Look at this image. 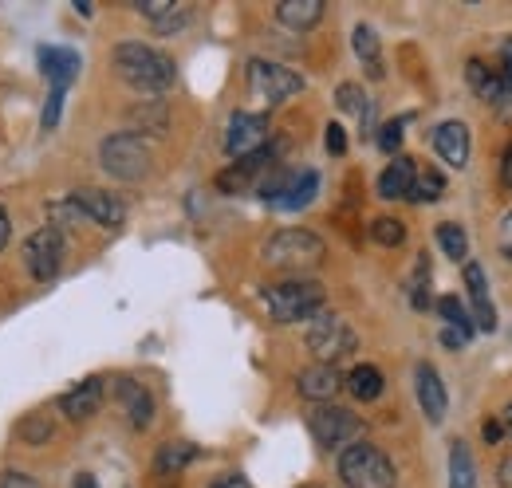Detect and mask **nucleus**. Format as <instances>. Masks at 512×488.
<instances>
[{
	"label": "nucleus",
	"instance_id": "obj_1",
	"mask_svg": "<svg viewBox=\"0 0 512 488\" xmlns=\"http://www.w3.org/2000/svg\"><path fill=\"white\" fill-rule=\"evenodd\" d=\"M111 60H115V71L123 75V83H130L146 99H158L162 91L174 87V63H170V56L154 52L150 44L127 40V44H119L111 52Z\"/></svg>",
	"mask_w": 512,
	"mask_h": 488
},
{
	"label": "nucleus",
	"instance_id": "obj_2",
	"mask_svg": "<svg viewBox=\"0 0 512 488\" xmlns=\"http://www.w3.org/2000/svg\"><path fill=\"white\" fill-rule=\"evenodd\" d=\"M339 481L347 488H394L398 473H394V461L379 445L359 441V445H347L339 453Z\"/></svg>",
	"mask_w": 512,
	"mask_h": 488
},
{
	"label": "nucleus",
	"instance_id": "obj_3",
	"mask_svg": "<svg viewBox=\"0 0 512 488\" xmlns=\"http://www.w3.org/2000/svg\"><path fill=\"white\" fill-rule=\"evenodd\" d=\"M323 256H327V248L308 229H280L264 244V264L280 268V272H308V268L323 264Z\"/></svg>",
	"mask_w": 512,
	"mask_h": 488
},
{
	"label": "nucleus",
	"instance_id": "obj_4",
	"mask_svg": "<svg viewBox=\"0 0 512 488\" xmlns=\"http://www.w3.org/2000/svg\"><path fill=\"white\" fill-rule=\"evenodd\" d=\"M323 292L316 280H280L272 288H264V307L276 323H300V319H312L316 311H323Z\"/></svg>",
	"mask_w": 512,
	"mask_h": 488
},
{
	"label": "nucleus",
	"instance_id": "obj_5",
	"mask_svg": "<svg viewBox=\"0 0 512 488\" xmlns=\"http://www.w3.org/2000/svg\"><path fill=\"white\" fill-rule=\"evenodd\" d=\"M304 343H308V351H312V359L323 366H335L339 359H347V355H355V347H359V335L335 315V311H316L312 319H308V335H304Z\"/></svg>",
	"mask_w": 512,
	"mask_h": 488
},
{
	"label": "nucleus",
	"instance_id": "obj_6",
	"mask_svg": "<svg viewBox=\"0 0 512 488\" xmlns=\"http://www.w3.org/2000/svg\"><path fill=\"white\" fill-rule=\"evenodd\" d=\"M99 166L115 182H142L150 174V150L138 134H111L99 142Z\"/></svg>",
	"mask_w": 512,
	"mask_h": 488
},
{
	"label": "nucleus",
	"instance_id": "obj_7",
	"mask_svg": "<svg viewBox=\"0 0 512 488\" xmlns=\"http://www.w3.org/2000/svg\"><path fill=\"white\" fill-rule=\"evenodd\" d=\"M249 87L264 107H280L288 99H296L304 91V75L284 67V63H268V60H249Z\"/></svg>",
	"mask_w": 512,
	"mask_h": 488
},
{
	"label": "nucleus",
	"instance_id": "obj_8",
	"mask_svg": "<svg viewBox=\"0 0 512 488\" xmlns=\"http://www.w3.org/2000/svg\"><path fill=\"white\" fill-rule=\"evenodd\" d=\"M308 429H312V437L320 441L323 449H347V445H359L363 433H367L363 418L351 414V410H343V406H316L312 418H308Z\"/></svg>",
	"mask_w": 512,
	"mask_h": 488
},
{
	"label": "nucleus",
	"instance_id": "obj_9",
	"mask_svg": "<svg viewBox=\"0 0 512 488\" xmlns=\"http://www.w3.org/2000/svg\"><path fill=\"white\" fill-rule=\"evenodd\" d=\"M64 252H67V241L60 229H52V225L36 229V233L24 241V264H28L32 280H44V284L56 280L60 268H64Z\"/></svg>",
	"mask_w": 512,
	"mask_h": 488
},
{
	"label": "nucleus",
	"instance_id": "obj_10",
	"mask_svg": "<svg viewBox=\"0 0 512 488\" xmlns=\"http://www.w3.org/2000/svg\"><path fill=\"white\" fill-rule=\"evenodd\" d=\"M268 142V115H249V111H237L229 119V130H225V154L233 162L256 154L260 146Z\"/></svg>",
	"mask_w": 512,
	"mask_h": 488
},
{
	"label": "nucleus",
	"instance_id": "obj_11",
	"mask_svg": "<svg viewBox=\"0 0 512 488\" xmlns=\"http://www.w3.org/2000/svg\"><path fill=\"white\" fill-rule=\"evenodd\" d=\"M71 197H75L83 221H95V225H103V229H123L127 205H123L115 193H107V189H79V193H71Z\"/></svg>",
	"mask_w": 512,
	"mask_h": 488
},
{
	"label": "nucleus",
	"instance_id": "obj_12",
	"mask_svg": "<svg viewBox=\"0 0 512 488\" xmlns=\"http://www.w3.org/2000/svg\"><path fill=\"white\" fill-rule=\"evenodd\" d=\"M103 394H107L103 378H83L79 386H71L60 398V414H64L67 422H91L103 410Z\"/></svg>",
	"mask_w": 512,
	"mask_h": 488
},
{
	"label": "nucleus",
	"instance_id": "obj_13",
	"mask_svg": "<svg viewBox=\"0 0 512 488\" xmlns=\"http://www.w3.org/2000/svg\"><path fill=\"white\" fill-rule=\"evenodd\" d=\"M115 398H119V406L127 410L130 426L134 429H146L150 422H154V394L138 382V378H130V374H119L115 378Z\"/></svg>",
	"mask_w": 512,
	"mask_h": 488
},
{
	"label": "nucleus",
	"instance_id": "obj_14",
	"mask_svg": "<svg viewBox=\"0 0 512 488\" xmlns=\"http://www.w3.org/2000/svg\"><path fill=\"white\" fill-rule=\"evenodd\" d=\"M296 390H300V398H308V402H316V406H327V402L343 390V374H339L335 366L312 363L296 374Z\"/></svg>",
	"mask_w": 512,
	"mask_h": 488
},
{
	"label": "nucleus",
	"instance_id": "obj_15",
	"mask_svg": "<svg viewBox=\"0 0 512 488\" xmlns=\"http://www.w3.org/2000/svg\"><path fill=\"white\" fill-rule=\"evenodd\" d=\"M414 386H418V406H422V414L438 426L442 418H446V386H442V378H438V370L430 363H422L418 370H414Z\"/></svg>",
	"mask_w": 512,
	"mask_h": 488
},
{
	"label": "nucleus",
	"instance_id": "obj_16",
	"mask_svg": "<svg viewBox=\"0 0 512 488\" xmlns=\"http://www.w3.org/2000/svg\"><path fill=\"white\" fill-rule=\"evenodd\" d=\"M138 12L154 24L158 36H174V32H182L186 20H190V4H178V0H142Z\"/></svg>",
	"mask_w": 512,
	"mask_h": 488
},
{
	"label": "nucleus",
	"instance_id": "obj_17",
	"mask_svg": "<svg viewBox=\"0 0 512 488\" xmlns=\"http://www.w3.org/2000/svg\"><path fill=\"white\" fill-rule=\"evenodd\" d=\"M434 150L446 158L449 166H465L469 162V126L465 122H457V119H449L442 122L438 130H434Z\"/></svg>",
	"mask_w": 512,
	"mask_h": 488
},
{
	"label": "nucleus",
	"instance_id": "obj_18",
	"mask_svg": "<svg viewBox=\"0 0 512 488\" xmlns=\"http://www.w3.org/2000/svg\"><path fill=\"white\" fill-rule=\"evenodd\" d=\"M465 284H469V300H473V327L493 331L497 327V315H493V300H489L485 268L481 264H465Z\"/></svg>",
	"mask_w": 512,
	"mask_h": 488
},
{
	"label": "nucleus",
	"instance_id": "obj_19",
	"mask_svg": "<svg viewBox=\"0 0 512 488\" xmlns=\"http://www.w3.org/2000/svg\"><path fill=\"white\" fill-rule=\"evenodd\" d=\"M414 178H418L414 162L398 154V158L386 166L383 174H379V197H386V201H402V197H410V189H414Z\"/></svg>",
	"mask_w": 512,
	"mask_h": 488
},
{
	"label": "nucleus",
	"instance_id": "obj_20",
	"mask_svg": "<svg viewBox=\"0 0 512 488\" xmlns=\"http://www.w3.org/2000/svg\"><path fill=\"white\" fill-rule=\"evenodd\" d=\"M79 56L71 48H40V71L48 75L52 87H67L75 75H79Z\"/></svg>",
	"mask_w": 512,
	"mask_h": 488
},
{
	"label": "nucleus",
	"instance_id": "obj_21",
	"mask_svg": "<svg viewBox=\"0 0 512 488\" xmlns=\"http://www.w3.org/2000/svg\"><path fill=\"white\" fill-rule=\"evenodd\" d=\"M201 457V449L186 441V437H174V441H166L158 453H154V469L162 473V477H174V473H182L186 465H193Z\"/></svg>",
	"mask_w": 512,
	"mask_h": 488
},
{
	"label": "nucleus",
	"instance_id": "obj_22",
	"mask_svg": "<svg viewBox=\"0 0 512 488\" xmlns=\"http://www.w3.org/2000/svg\"><path fill=\"white\" fill-rule=\"evenodd\" d=\"M276 20L292 32H308L323 20V4L320 0H284L276 4Z\"/></svg>",
	"mask_w": 512,
	"mask_h": 488
},
{
	"label": "nucleus",
	"instance_id": "obj_23",
	"mask_svg": "<svg viewBox=\"0 0 512 488\" xmlns=\"http://www.w3.org/2000/svg\"><path fill=\"white\" fill-rule=\"evenodd\" d=\"M343 386H347V394H351L355 402H375V398L383 394L386 378H383V370H379V366L363 363V366H355V370H347Z\"/></svg>",
	"mask_w": 512,
	"mask_h": 488
},
{
	"label": "nucleus",
	"instance_id": "obj_24",
	"mask_svg": "<svg viewBox=\"0 0 512 488\" xmlns=\"http://www.w3.org/2000/svg\"><path fill=\"white\" fill-rule=\"evenodd\" d=\"M316 193H320V174L316 170H304V174H292L288 178L284 193L276 197V205L280 209H304V205L316 201Z\"/></svg>",
	"mask_w": 512,
	"mask_h": 488
},
{
	"label": "nucleus",
	"instance_id": "obj_25",
	"mask_svg": "<svg viewBox=\"0 0 512 488\" xmlns=\"http://www.w3.org/2000/svg\"><path fill=\"white\" fill-rule=\"evenodd\" d=\"M449 488H477V465L465 441L449 445Z\"/></svg>",
	"mask_w": 512,
	"mask_h": 488
},
{
	"label": "nucleus",
	"instance_id": "obj_26",
	"mask_svg": "<svg viewBox=\"0 0 512 488\" xmlns=\"http://www.w3.org/2000/svg\"><path fill=\"white\" fill-rule=\"evenodd\" d=\"M16 437H20L24 445H48V441L56 437V422H52L48 410H32V414H24V418L16 422Z\"/></svg>",
	"mask_w": 512,
	"mask_h": 488
},
{
	"label": "nucleus",
	"instance_id": "obj_27",
	"mask_svg": "<svg viewBox=\"0 0 512 488\" xmlns=\"http://www.w3.org/2000/svg\"><path fill=\"white\" fill-rule=\"evenodd\" d=\"M351 44H355V56H359V63H367V71H371V75H383V63H379L383 48H379V32H375L371 24H355Z\"/></svg>",
	"mask_w": 512,
	"mask_h": 488
},
{
	"label": "nucleus",
	"instance_id": "obj_28",
	"mask_svg": "<svg viewBox=\"0 0 512 488\" xmlns=\"http://www.w3.org/2000/svg\"><path fill=\"white\" fill-rule=\"evenodd\" d=\"M465 79H469V87L477 91V99H485V103H493V99L501 95V79H497V75H493L481 60H469Z\"/></svg>",
	"mask_w": 512,
	"mask_h": 488
},
{
	"label": "nucleus",
	"instance_id": "obj_29",
	"mask_svg": "<svg viewBox=\"0 0 512 488\" xmlns=\"http://www.w3.org/2000/svg\"><path fill=\"white\" fill-rule=\"evenodd\" d=\"M438 315L446 319L453 331H461L465 339H473V315L465 311V304L457 296H438Z\"/></svg>",
	"mask_w": 512,
	"mask_h": 488
},
{
	"label": "nucleus",
	"instance_id": "obj_30",
	"mask_svg": "<svg viewBox=\"0 0 512 488\" xmlns=\"http://www.w3.org/2000/svg\"><path fill=\"white\" fill-rule=\"evenodd\" d=\"M335 103L347 111V115H371V103H367V95H363V87L359 83H343L339 91H335Z\"/></svg>",
	"mask_w": 512,
	"mask_h": 488
},
{
	"label": "nucleus",
	"instance_id": "obj_31",
	"mask_svg": "<svg viewBox=\"0 0 512 488\" xmlns=\"http://www.w3.org/2000/svg\"><path fill=\"white\" fill-rule=\"evenodd\" d=\"M446 193V178L438 170H426L414 178V189H410V201H438Z\"/></svg>",
	"mask_w": 512,
	"mask_h": 488
},
{
	"label": "nucleus",
	"instance_id": "obj_32",
	"mask_svg": "<svg viewBox=\"0 0 512 488\" xmlns=\"http://www.w3.org/2000/svg\"><path fill=\"white\" fill-rule=\"evenodd\" d=\"M371 237L383 244V248H398V244L406 241V225H402L398 217H375Z\"/></svg>",
	"mask_w": 512,
	"mask_h": 488
},
{
	"label": "nucleus",
	"instance_id": "obj_33",
	"mask_svg": "<svg viewBox=\"0 0 512 488\" xmlns=\"http://www.w3.org/2000/svg\"><path fill=\"white\" fill-rule=\"evenodd\" d=\"M438 248L446 252L449 260H465V248H469L465 229L461 225H438Z\"/></svg>",
	"mask_w": 512,
	"mask_h": 488
},
{
	"label": "nucleus",
	"instance_id": "obj_34",
	"mask_svg": "<svg viewBox=\"0 0 512 488\" xmlns=\"http://www.w3.org/2000/svg\"><path fill=\"white\" fill-rule=\"evenodd\" d=\"M79 221H83V213H79L75 197H60V201L48 205V225H52V229H60V225H79Z\"/></svg>",
	"mask_w": 512,
	"mask_h": 488
},
{
	"label": "nucleus",
	"instance_id": "obj_35",
	"mask_svg": "<svg viewBox=\"0 0 512 488\" xmlns=\"http://www.w3.org/2000/svg\"><path fill=\"white\" fill-rule=\"evenodd\" d=\"M130 119H142L138 126H146V130H158V134H162L170 115H166V107H162V103H146V107H134V111H130Z\"/></svg>",
	"mask_w": 512,
	"mask_h": 488
},
{
	"label": "nucleus",
	"instance_id": "obj_36",
	"mask_svg": "<svg viewBox=\"0 0 512 488\" xmlns=\"http://www.w3.org/2000/svg\"><path fill=\"white\" fill-rule=\"evenodd\" d=\"M426 284H430V260L418 256V268H414V280H410V296H414V307H426L430 296H426Z\"/></svg>",
	"mask_w": 512,
	"mask_h": 488
},
{
	"label": "nucleus",
	"instance_id": "obj_37",
	"mask_svg": "<svg viewBox=\"0 0 512 488\" xmlns=\"http://www.w3.org/2000/svg\"><path fill=\"white\" fill-rule=\"evenodd\" d=\"M402 130H406V119H390L383 126V134H379V146H383L386 154H398V150H402Z\"/></svg>",
	"mask_w": 512,
	"mask_h": 488
},
{
	"label": "nucleus",
	"instance_id": "obj_38",
	"mask_svg": "<svg viewBox=\"0 0 512 488\" xmlns=\"http://www.w3.org/2000/svg\"><path fill=\"white\" fill-rule=\"evenodd\" d=\"M323 142H327V154H347V130H343V122H327V134H323Z\"/></svg>",
	"mask_w": 512,
	"mask_h": 488
},
{
	"label": "nucleus",
	"instance_id": "obj_39",
	"mask_svg": "<svg viewBox=\"0 0 512 488\" xmlns=\"http://www.w3.org/2000/svg\"><path fill=\"white\" fill-rule=\"evenodd\" d=\"M64 95H67V87H52V95H48V107H44V130H52V126L60 122V111H64Z\"/></svg>",
	"mask_w": 512,
	"mask_h": 488
},
{
	"label": "nucleus",
	"instance_id": "obj_40",
	"mask_svg": "<svg viewBox=\"0 0 512 488\" xmlns=\"http://www.w3.org/2000/svg\"><path fill=\"white\" fill-rule=\"evenodd\" d=\"M0 488H44L36 477H28V473H4L0 477Z\"/></svg>",
	"mask_w": 512,
	"mask_h": 488
},
{
	"label": "nucleus",
	"instance_id": "obj_41",
	"mask_svg": "<svg viewBox=\"0 0 512 488\" xmlns=\"http://www.w3.org/2000/svg\"><path fill=\"white\" fill-rule=\"evenodd\" d=\"M481 433H485V441H489V445H497V441H505V426H501L497 418H489V422L481 426Z\"/></svg>",
	"mask_w": 512,
	"mask_h": 488
},
{
	"label": "nucleus",
	"instance_id": "obj_42",
	"mask_svg": "<svg viewBox=\"0 0 512 488\" xmlns=\"http://www.w3.org/2000/svg\"><path fill=\"white\" fill-rule=\"evenodd\" d=\"M501 252H505V260H512V213H505V221H501Z\"/></svg>",
	"mask_w": 512,
	"mask_h": 488
},
{
	"label": "nucleus",
	"instance_id": "obj_43",
	"mask_svg": "<svg viewBox=\"0 0 512 488\" xmlns=\"http://www.w3.org/2000/svg\"><path fill=\"white\" fill-rule=\"evenodd\" d=\"M209 488H253V485H249L241 473H225V477H217V481H213Z\"/></svg>",
	"mask_w": 512,
	"mask_h": 488
},
{
	"label": "nucleus",
	"instance_id": "obj_44",
	"mask_svg": "<svg viewBox=\"0 0 512 488\" xmlns=\"http://www.w3.org/2000/svg\"><path fill=\"white\" fill-rule=\"evenodd\" d=\"M8 237H12V221H8V209L0 205V252L8 248Z\"/></svg>",
	"mask_w": 512,
	"mask_h": 488
},
{
	"label": "nucleus",
	"instance_id": "obj_45",
	"mask_svg": "<svg viewBox=\"0 0 512 488\" xmlns=\"http://www.w3.org/2000/svg\"><path fill=\"white\" fill-rule=\"evenodd\" d=\"M442 343H446L449 351H461V347H465V343H469V339H465V335H461V331H453V327H449L446 335H442Z\"/></svg>",
	"mask_w": 512,
	"mask_h": 488
},
{
	"label": "nucleus",
	"instance_id": "obj_46",
	"mask_svg": "<svg viewBox=\"0 0 512 488\" xmlns=\"http://www.w3.org/2000/svg\"><path fill=\"white\" fill-rule=\"evenodd\" d=\"M501 182L512 189V142H509V150H505V158H501Z\"/></svg>",
	"mask_w": 512,
	"mask_h": 488
},
{
	"label": "nucleus",
	"instance_id": "obj_47",
	"mask_svg": "<svg viewBox=\"0 0 512 488\" xmlns=\"http://www.w3.org/2000/svg\"><path fill=\"white\" fill-rule=\"evenodd\" d=\"M71 488H99V481H95L91 473H79V477L71 481Z\"/></svg>",
	"mask_w": 512,
	"mask_h": 488
},
{
	"label": "nucleus",
	"instance_id": "obj_48",
	"mask_svg": "<svg viewBox=\"0 0 512 488\" xmlns=\"http://www.w3.org/2000/svg\"><path fill=\"white\" fill-rule=\"evenodd\" d=\"M501 481H505V485L512 488V457L505 461V469H501Z\"/></svg>",
	"mask_w": 512,
	"mask_h": 488
},
{
	"label": "nucleus",
	"instance_id": "obj_49",
	"mask_svg": "<svg viewBox=\"0 0 512 488\" xmlns=\"http://www.w3.org/2000/svg\"><path fill=\"white\" fill-rule=\"evenodd\" d=\"M505 429H509V437H512V406H505Z\"/></svg>",
	"mask_w": 512,
	"mask_h": 488
}]
</instances>
